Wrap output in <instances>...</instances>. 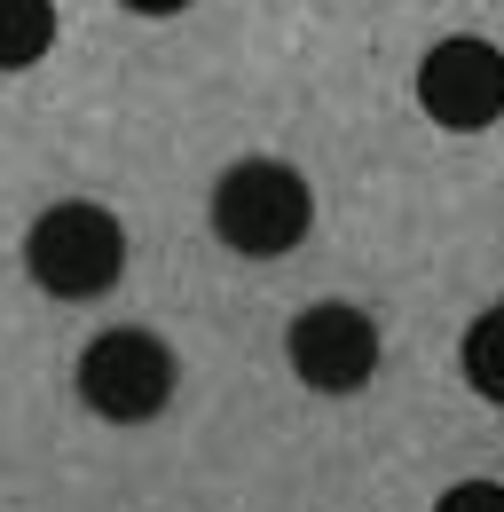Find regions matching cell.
I'll return each instance as SVG.
<instances>
[{
  "mask_svg": "<svg viewBox=\"0 0 504 512\" xmlns=\"http://www.w3.org/2000/svg\"><path fill=\"white\" fill-rule=\"evenodd\" d=\"M126 8H134V16H182L189 0H126Z\"/></svg>",
  "mask_w": 504,
  "mask_h": 512,
  "instance_id": "cell-9",
  "label": "cell"
},
{
  "mask_svg": "<svg viewBox=\"0 0 504 512\" xmlns=\"http://www.w3.org/2000/svg\"><path fill=\"white\" fill-rule=\"evenodd\" d=\"M24 268H32V284L56 292V300H103V292L119 284V268H126L119 213H103V205H87V197L48 205V213L32 221V237H24Z\"/></svg>",
  "mask_w": 504,
  "mask_h": 512,
  "instance_id": "cell-2",
  "label": "cell"
},
{
  "mask_svg": "<svg viewBox=\"0 0 504 512\" xmlns=\"http://www.w3.org/2000/svg\"><path fill=\"white\" fill-rule=\"evenodd\" d=\"M418 111L449 134H481L489 119H504V48H489L481 32H457V40L426 48Z\"/></svg>",
  "mask_w": 504,
  "mask_h": 512,
  "instance_id": "cell-4",
  "label": "cell"
},
{
  "mask_svg": "<svg viewBox=\"0 0 504 512\" xmlns=\"http://www.w3.org/2000/svg\"><path fill=\"white\" fill-rule=\"evenodd\" d=\"M315 197L300 182V166L284 158H237L221 182H213V237L245 260H276L308 237Z\"/></svg>",
  "mask_w": 504,
  "mask_h": 512,
  "instance_id": "cell-1",
  "label": "cell"
},
{
  "mask_svg": "<svg viewBox=\"0 0 504 512\" xmlns=\"http://www.w3.org/2000/svg\"><path fill=\"white\" fill-rule=\"evenodd\" d=\"M174 347L158 339V331H103V339H87V355H79V394H87V410L95 418H111V426H142V418H158L166 402H174Z\"/></svg>",
  "mask_w": 504,
  "mask_h": 512,
  "instance_id": "cell-3",
  "label": "cell"
},
{
  "mask_svg": "<svg viewBox=\"0 0 504 512\" xmlns=\"http://www.w3.org/2000/svg\"><path fill=\"white\" fill-rule=\"evenodd\" d=\"M434 512H504V481H457V489H441Z\"/></svg>",
  "mask_w": 504,
  "mask_h": 512,
  "instance_id": "cell-8",
  "label": "cell"
},
{
  "mask_svg": "<svg viewBox=\"0 0 504 512\" xmlns=\"http://www.w3.org/2000/svg\"><path fill=\"white\" fill-rule=\"evenodd\" d=\"M497 308H504V300H497Z\"/></svg>",
  "mask_w": 504,
  "mask_h": 512,
  "instance_id": "cell-10",
  "label": "cell"
},
{
  "mask_svg": "<svg viewBox=\"0 0 504 512\" xmlns=\"http://www.w3.org/2000/svg\"><path fill=\"white\" fill-rule=\"evenodd\" d=\"M56 48V0H0V71H32Z\"/></svg>",
  "mask_w": 504,
  "mask_h": 512,
  "instance_id": "cell-6",
  "label": "cell"
},
{
  "mask_svg": "<svg viewBox=\"0 0 504 512\" xmlns=\"http://www.w3.org/2000/svg\"><path fill=\"white\" fill-rule=\"evenodd\" d=\"M465 386L481 394V402H504V308L465 331Z\"/></svg>",
  "mask_w": 504,
  "mask_h": 512,
  "instance_id": "cell-7",
  "label": "cell"
},
{
  "mask_svg": "<svg viewBox=\"0 0 504 512\" xmlns=\"http://www.w3.org/2000/svg\"><path fill=\"white\" fill-rule=\"evenodd\" d=\"M284 355H292L300 386H315V394H355L378 371V323L363 308H347V300H315V308L292 316Z\"/></svg>",
  "mask_w": 504,
  "mask_h": 512,
  "instance_id": "cell-5",
  "label": "cell"
}]
</instances>
